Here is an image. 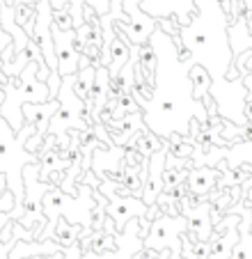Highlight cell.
Listing matches in <instances>:
<instances>
[{
  "label": "cell",
  "mask_w": 252,
  "mask_h": 259,
  "mask_svg": "<svg viewBox=\"0 0 252 259\" xmlns=\"http://www.w3.org/2000/svg\"><path fill=\"white\" fill-rule=\"evenodd\" d=\"M37 128L32 124H25L19 133L12 131V126L0 117V175L7 177V188L12 191L16 200L14 211H10L7 215H25V188H23V170L25 165L37 163L34 154H30L25 149V142L34 136Z\"/></svg>",
  "instance_id": "cell-1"
},
{
  "label": "cell",
  "mask_w": 252,
  "mask_h": 259,
  "mask_svg": "<svg viewBox=\"0 0 252 259\" xmlns=\"http://www.w3.org/2000/svg\"><path fill=\"white\" fill-rule=\"evenodd\" d=\"M140 10L151 19H160V16L177 14V19L190 23V12H193V0H142Z\"/></svg>",
  "instance_id": "cell-2"
},
{
  "label": "cell",
  "mask_w": 252,
  "mask_h": 259,
  "mask_svg": "<svg viewBox=\"0 0 252 259\" xmlns=\"http://www.w3.org/2000/svg\"><path fill=\"white\" fill-rule=\"evenodd\" d=\"M80 3H90V7H92L97 14H106L108 10H110V0H51V7H53L55 12L60 10H67L69 16L73 19V30L80 28L82 25V16H80Z\"/></svg>",
  "instance_id": "cell-3"
},
{
  "label": "cell",
  "mask_w": 252,
  "mask_h": 259,
  "mask_svg": "<svg viewBox=\"0 0 252 259\" xmlns=\"http://www.w3.org/2000/svg\"><path fill=\"white\" fill-rule=\"evenodd\" d=\"M10 46H14V41H12V37L5 32V30L0 28V55L5 53V51L10 49Z\"/></svg>",
  "instance_id": "cell-4"
},
{
  "label": "cell",
  "mask_w": 252,
  "mask_h": 259,
  "mask_svg": "<svg viewBox=\"0 0 252 259\" xmlns=\"http://www.w3.org/2000/svg\"><path fill=\"white\" fill-rule=\"evenodd\" d=\"M41 0H14V5H28V7H37Z\"/></svg>",
  "instance_id": "cell-5"
}]
</instances>
